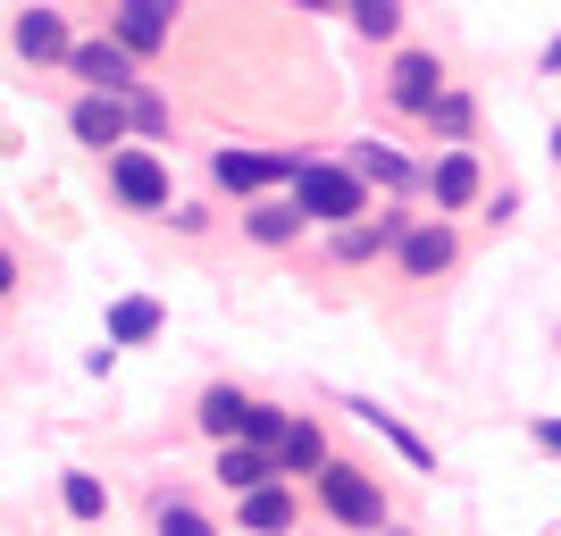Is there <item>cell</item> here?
I'll list each match as a JSON object with an SVG mask.
<instances>
[{
    "instance_id": "d6986e66",
    "label": "cell",
    "mask_w": 561,
    "mask_h": 536,
    "mask_svg": "<svg viewBox=\"0 0 561 536\" xmlns=\"http://www.w3.org/2000/svg\"><path fill=\"white\" fill-rule=\"evenodd\" d=\"M352 176H360V185H411V168H402L386 142H352Z\"/></svg>"
},
{
    "instance_id": "52a82bcc",
    "label": "cell",
    "mask_w": 561,
    "mask_h": 536,
    "mask_svg": "<svg viewBox=\"0 0 561 536\" xmlns=\"http://www.w3.org/2000/svg\"><path fill=\"white\" fill-rule=\"evenodd\" d=\"M218 185L227 193H260V185H277V176H294V160H268V151H218Z\"/></svg>"
},
{
    "instance_id": "ba28073f",
    "label": "cell",
    "mask_w": 561,
    "mask_h": 536,
    "mask_svg": "<svg viewBox=\"0 0 561 536\" xmlns=\"http://www.w3.org/2000/svg\"><path fill=\"white\" fill-rule=\"evenodd\" d=\"M234 520H243L252 536H285V528H294V487H277V478H268V487H252L243 503H234Z\"/></svg>"
},
{
    "instance_id": "7c38bea8",
    "label": "cell",
    "mask_w": 561,
    "mask_h": 536,
    "mask_svg": "<svg viewBox=\"0 0 561 536\" xmlns=\"http://www.w3.org/2000/svg\"><path fill=\"white\" fill-rule=\"evenodd\" d=\"M18 50H25V59H34V68H43V59H68V25H59V9H25V18H18Z\"/></svg>"
},
{
    "instance_id": "83f0119b",
    "label": "cell",
    "mask_w": 561,
    "mask_h": 536,
    "mask_svg": "<svg viewBox=\"0 0 561 536\" xmlns=\"http://www.w3.org/2000/svg\"><path fill=\"white\" fill-rule=\"evenodd\" d=\"M294 9H335V0H294Z\"/></svg>"
},
{
    "instance_id": "603a6c76",
    "label": "cell",
    "mask_w": 561,
    "mask_h": 536,
    "mask_svg": "<svg viewBox=\"0 0 561 536\" xmlns=\"http://www.w3.org/2000/svg\"><path fill=\"white\" fill-rule=\"evenodd\" d=\"M160 536H218V528L193 512V503H160Z\"/></svg>"
},
{
    "instance_id": "44dd1931",
    "label": "cell",
    "mask_w": 561,
    "mask_h": 536,
    "mask_svg": "<svg viewBox=\"0 0 561 536\" xmlns=\"http://www.w3.org/2000/svg\"><path fill=\"white\" fill-rule=\"evenodd\" d=\"M243 227H252L260 243H294V235H302V210H294V202H268V210H252Z\"/></svg>"
},
{
    "instance_id": "484cf974",
    "label": "cell",
    "mask_w": 561,
    "mask_h": 536,
    "mask_svg": "<svg viewBox=\"0 0 561 536\" xmlns=\"http://www.w3.org/2000/svg\"><path fill=\"white\" fill-rule=\"evenodd\" d=\"M9 285H18V260H9V252H0V294H9Z\"/></svg>"
},
{
    "instance_id": "277c9868",
    "label": "cell",
    "mask_w": 561,
    "mask_h": 536,
    "mask_svg": "<svg viewBox=\"0 0 561 536\" xmlns=\"http://www.w3.org/2000/svg\"><path fill=\"white\" fill-rule=\"evenodd\" d=\"M110 185L126 210H168V168L151 160V151H117L110 160Z\"/></svg>"
},
{
    "instance_id": "6da1fadb",
    "label": "cell",
    "mask_w": 561,
    "mask_h": 536,
    "mask_svg": "<svg viewBox=\"0 0 561 536\" xmlns=\"http://www.w3.org/2000/svg\"><path fill=\"white\" fill-rule=\"evenodd\" d=\"M294 210L319 218V227H352L369 210V185L352 168H328V160H294Z\"/></svg>"
},
{
    "instance_id": "ac0fdd59",
    "label": "cell",
    "mask_w": 561,
    "mask_h": 536,
    "mask_svg": "<svg viewBox=\"0 0 561 536\" xmlns=\"http://www.w3.org/2000/svg\"><path fill=\"white\" fill-rule=\"evenodd\" d=\"M352 411H360V420H369V427H377V436L394 444L402 461H420V469H436V453H427V444H420V436H411V427H402V420H394V411H377V402H352Z\"/></svg>"
},
{
    "instance_id": "7a4b0ae2",
    "label": "cell",
    "mask_w": 561,
    "mask_h": 536,
    "mask_svg": "<svg viewBox=\"0 0 561 536\" xmlns=\"http://www.w3.org/2000/svg\"><path fill=\"white\" fill-rule=\"evenodd\" d=\"M319 503H328V520H344V528H386V487L352 461L319 469Z\"/></svg>"
},
{
    "instance_id": "4fadbf2b",
    "label": "cell",
    "mask_w": 561,
    "mask_h": 536,
    "mask_svg": "<svg viewBox=\"0 0 561 536\" xmlns=\"http://www.w3.org/2000/svg\"><path fill=\"white\" fill-rule=\"evenodd\" d=\"M302 469H310V478L328 469V436H319L310 420H294V427L277 436V478H302Z\"/></svg>"
},
{
    "instance_id": "5bb4252c",
    "label": "cell",
    "mask_w": 561,
    "mask_h": 536,
    "mask_svg": "<svg viewBox=\"0 0 561 536\" xmlns=\"http://www.w3.org/2000/svg\"><path fill=\"white\" fill-rule=\"evenodd\" d=\"M68 126H76V142H93V151H101V142H117V135H126V101H110V93H84Z\"/></svg>"
},
{
    "instance_id": "8992f818",
    "label": "cell",
    "mask_w": 561,
    "mask_h": 536,
    "mask_svg": "<svg viewBox=\"0 0 561 536\" xmlns=\"http://www.w3.org/2000/svg\"><path fill=\"white\" fill-rule=\"evenodd\" d=\"M394 101H402V110H436V101H445L436 50H402V59H394Z\"/></svg>"
},
{
    "instance_id": "4316f807",
    "label": "cell",
    "mask_w": 561,
    "mask_h": 536,
    "mask_svg": "<svg viewBox=\"0 0 561 536\" xmlns=\"http://www.w3.org/2000/svg\"><path fill=\"white\" fill-rule=\"evenodd\" d=\"M545 68H553V76H561V43H553V50H545Z\"/></svg>"
},
{
    "instance_id": "3957f363",
    "label": "cell",
    "mask_w": 561,
    "mask_h": 536,
    "mask_svg": "<svg viewBox=\"0 0 561 536\" xmlns=\"http://www.w3.org/2000/svg\"><path fill=\"white\" fill-rule=\"evenodd\" d=\"M176 9H185V0H117V34L110 43L126 50V59H135V50H160L168 25H176Z\"/></svg>"
},
{
    "instance_id": "d4e9b609",
    "label": "cell",
    "mask_w": 561,
    "mask_h": 536,
    "mask_svg": "<svg viewBox=\"0 0 561 536\" xmlns=\"http://www.w3.org/2000/svg\"><path fill=\"white\" fill-rule=\"evenodd\" d=\"M537 444H545V453H561V420H537Z\"/></svg>"
},
{
    "instance_id": "ffe728a7",
    "label": "cell",
    "mask_w": 561,
    "mask_h": 536,
    "mask_svg": "<svg viewBox=\"0 0 561 536\" xmlns=\"http://www.w3.org/2000/svg\"><path fill=\"white\" fill-rule=\"evenodd\" d=\"M352 25L369 34V43H394V25H402V0H344Z\"/></svg>"
},
{
    "instance_id": "9c48e42d",
    "label": "cell",
    "mask_w": 561,
    "mask_h": 536,
    "mask_svg": "<svg viewBox=\"0 0 561 536\" xmlns=\"http://www.w3.org/2000/svg\"><path fill=\"white\" fill-rule=\"evenodd\" d=\"M427 193H436V210H469V202H478V160H469V151H445V160L427 168Z\"/></svg>"
},
{
    "instance_id": "7402d4cb",
    "label": "cell",
    "mask_w": 561,
    "mask_h": 536,
    "mask_svg": "<svg viewBox=\"0 0 561 536\" xmlns=\"http://www.w3.org/2000/svg\"><path fill=\"white\" fill-rule=\"evenodd\" d=\"M126 126H142V135H168V101L135 84V101H126Z\"/></svg>"
},
{
    "instance_id": "2e32d148",
    "label": "cell",
    "mask_w": 561,
    "mask_h": 536,
    "mask_svg": "<svg viewBox=\"0 0 561 536\" xmlns=\"http://www.w3.org/2000/svg\"><path fill=\"white\" fill-rule=\"evenodd\" d=\"M243 411H252V395H234V386H210V395H202V411H193V420H202V436L234 444V436H243Z\"/></svg>"
},
{
    "instance_id": "f546056e",
    "label": "cell",
    "mask_w": 561,
    "mask_h": 536,
    "mask_svg": "<svg viewBox=\"0 0 561 536\" xmlns=\"http://www.w3.org/2000/svg\"><path fill=\"white\" fill-rule=\"evenodd\" d=\"M553 151H561V126H553Z\"/></svg>"
},
{
    "instance_id": "f1b7e54d",
    "label": "cell",
    "mask_w": 561,
    "mask_h": 536,
    "mask_svg": "<svg viewBox=\"0 0 561 536\" xmlns=\"http://www.w3.org/2000/svg\"><path fill=\"white\" fill-rule=\"evenodd\" d=\"M386 536H411V528H386Z\"/></svg>"
},
{
    "instance_id": "e0dca14e",
    "label": "cell",
    "mask_w": 561,
    "mask_h": 536,
    "mask_svg": "<svg viewBox=\"0 0 561 536\" xmlns=\"http://www.w3.org/2000/svg\"><path fill=\"white\" fill-rule=\"evenodd\" d=\"M59 503H68V520H110V487H101L93 469H68V478H59Z\"/></svg>"
},
{
    "instance_id": "8fae6325",
    "label": "cell",
    "mask_w": 561,
    "mask_h": 536,
    "mask_svg": "<svg viewBox=\"0 0 561 536\" xmlns=\"http://www.w3.org/2000/svg\"><path fill=\"white\" fill-rule=\"evenodd\" d=\"M402 277H436V269H453V235L445 227H402Z\"/></svg>"
},
{
    "instance_id": "9a60e30c",
    "label": "cell",
    "mask_w": 561,
    "mask_h": 536,
    "mask_svg": "<svg viewBox=\"0 0 561 536\" xmlns=\"http://www.w3.org/2000/svg\"><path fill=\"white\" fill-rule=\"evenodd\" d=\"M160 327H168V310L151 303V294H126V303L110 310V344H151Z\"/></svg>"
},
{
    "instance_id": "cb8c5ba5",
    "label": "cell",
    "mask_w": 561,
    "mask_h": 536,
    "mask_svg": "<svg viewBox=\"0 0 561 536\" xmlns=\"http://www.w3.org/2000/svg\"><path fill=\"white\" fill-rule=\"evenodd\" d=\"M427 117H436L445 135H469V101H461V93H445V101H436V110H427Z\"/></svg>"
},
{
    "instance_id": "30bf717a",
    "label": "cell",
    "mask_w": 561,
    "mask_h": 536,
    "mask_svg": "<svg viewBox=\"0 0 561 536\" xmlns=\"http://www.w3.org/2000/svg\"><path fill=\"white\" fill-rule=\"evenodd\" d=\"M277 478V461L260 453V444H218V487L227 494H252V487H268Z\"/></svg>"
},
{
    "instance_id": "5b68a950",
    "label": "cell",
    "mask_w": 561,
    "mask_h": 536,
    "mask_svg": "<svg viewBox=\"0 0 561 536\" xmlns=\"http://www.w3.org/2000/svg\"><path fill=\"white\" fill-rule=\"evenodd\" d=\"M68 68L76 76H84V84H93V93H135V59H126V50H117V43H76L68 50Z\"/></svg>"
}]
</instances>
